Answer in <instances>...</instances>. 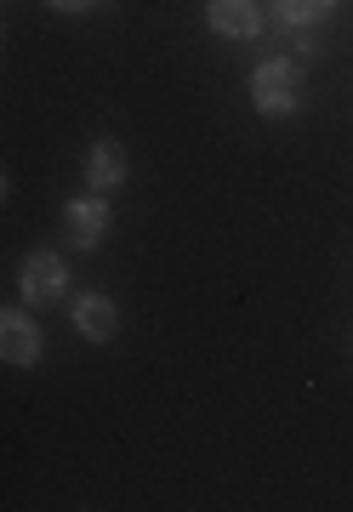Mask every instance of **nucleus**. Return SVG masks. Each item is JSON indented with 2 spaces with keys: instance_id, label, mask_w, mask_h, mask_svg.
Segmentation results:
<instances>
[{
  "instance_id": "f257e3e1",
  "label": "nucleus",
  "mask_w": 353,
  "mask_h": 512,
  "mask_svg": "<svg viewBox=\"0 0 353 512\" xmlns=\"http://www.w3.org/2000/svg\"><path fill=\"white\" fill-rule=\"evenodd\" d=\"M251 103H257V114H268V120L291 114L302 103V69L291 63V57L257 63V74H251Z\"/></svg>"
},
{
  "instance_id": "f03ea898",
  "label": "nucleus",
  "mask_w": 353,
  "mask_h": 512,
  "mask_svg": "<svg viewBox=\"0 0 353 512\" xmlns=\"http://www.w3.org/2000/svg\"><path fill=\"white\" fill-rule=\"evenodd\" d=\"M18 291L29 308H52L57 296L69 291V268H63V256L57 251H29L18 268Z\"/></svg>"
},
{
  "instance_id": "7ed1b4c3",
  "label": "nucleus",
  "mask_w": 353,
  "mask_h": 512,
  "mask_svg": "<svg viewBox=\"0 0 353 512\" xmlns=\"http://www.w3.org/2000/svg\"><path fill=\"white\" fill-rule=\"evenodd\" d=\"M109 200L103 194H80V200L63 205V234H69V245H80V251H92V245H103V234H109Z\"/></svg>"
},
{
  "instance_id": "20e7f679",
  "label": "nucleus",
  "mask_w": 353,
  "mask_h": 512,
  "mask_svg": "<svg viewBox=\"0 0 353 512\" xmlns=\"http://www.w3.org/2000/svg\"><path fill=\"white\" fill-rule=\"evenodd\" d=\"M40 348H46V336L35 319L18 308H0V365H40Z\"/></svg>"
},
{
  "instance_id": "39448f33",
  "label": "nucleus",
  "mask_w": 353,
  "mask_h": 512,
  "mask_svg": "<svg viewBox=\"0 0 353 512\" xmlns=\"http://www.w3.org/2000/svg\"><path fill=\"white\" fill-rule=\"evenodd\" d=\"M205 23H211V35H223V40H251V35H262L257 0H205Z\"/></svg>"
},
{
  "instance_id": "423d86ee",
  "label": "nucleus",
  "mask_w": 353,
  "mask_h": 512,
  "mask_svg": "<svg viewBox=\"0 0 353 512\" xmlns=\"http://www.w3.org/2000/svg\"><path fill=\"white\" fill-rule=\"evenodd\" d=\"M126 171H131V154H126L120 143H109V137H103V143L86 154V188H92V194H109V188H120V183H126Z\"/></svg>"
},
{
  "instance_id": "0eeeda50",
  "label": "nucleus",
  "mask_w": 353,
  "mask_h": 512,
  "mask_svg": "<svg viewBox=\"0 0 353 512\" xmlns=\"http://www.w3.org/2000/svg\"><path fill=\"white\" fill-rule=\"evenodd\" d=\"M75 330L86 342H109L114 330H120V308H114V296H80L75 302Z\"/></svg>"
},
{
  "instance_id": "6e6552de",
  "label": "nucleus",
  "mask_w": 353,
  "mask_h": 512,
  "mask_svg": "<svg viewBox=\"0 0 353 512\" xmlns=\"http://www.w3.org/2000/svg\"><path fill=\"white\" fill-rule=\"evenodd\" d=\"M331 6H336V0H279L274 18L285 23V29H314V23L331 12Z\"/></svg>"
},
{
  "instance_id": "1a4fd4ad",
  "label": "nucleus",
  "mask_w": 353,
  "mask_h": 512,
  "mask_svg": "<svg viewBox=\"0 0 353 512\" xmlns=\"http://www.w3.org/2000/svg\"><path fill=\"white\" fill-rule=\"evenodd\" d=\"M46 6H52V12H69V18H75V12H92L97 0H46Z\"/></svg>"
},
{
  "instance_id": "9d476101",
  "label": "nucleus",
  "mask_w": 353,
  "mask_h": 512,
  "mask_svg": "<svg viewBox=\"0 0 353 512\" xmlns=\"http://www.w3.org/2000/svg\"><path fill=\"white\" fill-rule=\"evenodd\" d=\"M0 200H6V177H0Z\"/></svg>"
}]
</instances>
